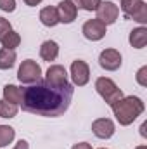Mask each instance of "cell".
I'll return each instance as SVG.
<instances>
[{
  "mask_svg": "<svg viewBox=\"0 0 147 149\" xmlns=\"http://www.w3.org/2000/svg\"><path fill=\"white\" fill-rule=\"evenodd\" d=\"M73 85H54L47 80H38L30 87L23 88V111L33 113L38 116L55 118L68 111L73 99Z\"/></svg>",
  "mask_w": 147,
  "mask_h": 149,
  "instance_id": "obj_1",
  "label": "cell"
},
{
  "mask_svg": "<svg viewBox=\"0 0 147 149\" xmlns=\"http://www.w3.org/2000/svg\"><path fill=\"white\" fill-rule=\"evenodd\" d=\"M111 108H112V113H114L118 123L126 127V125H132L144 113V102L139 97L128 95V97H121L119 101H116Z\"/></svg>",
  "mask_w": 147,
  "mask_h": 149,
  "instance_id": "obj_2",
  "label": "cell"
},
{
  "mask_svg": "<svg viewBox=\"0 0 147 149\" xmlns=\"http://www.w3.org/2000/svg\"><path fill=\"white\" fill-rule=\"evenodd\" d=\"M95 90L99 92V95H101L109 106H112L116 101H119V99L123 97V90L118 88V85H116L111 78H106V76L97 78V81H95Z\"/></svg>",
  "mask_w": 147,
  "mask_h": 149,
  "instance_id": "obj_3",
  "label": "cell"
},
{
  "mask_svg": "<svg viewBox=\"0 0 147 149\" xmlns=\"http://www.w3.org/2000/svg\"><path fill=\"white\" fill-rule=\"evenodd\" d=\"M121 10L126 19H133L140 24L147 23V5L144 0H121Z\"/></svg>",
  "mask_w": 147,
  "mask_h": 149,
  "instance_id": "obj_4",
  "label": "cell"
},
{
  "mask_svg": "<svg viewBox=\"0 0 147 149\" xmlns=\"http://www.w3.org/2000/svg\"><path fill=\"white\" fill-rule=\"evenodd\" d=\"M17 78L21 83H37L38 80H42V68L40 64H37V61L33 59H26L23 61V64L19 66V71H17Z\"/></svg>",
  "mask_w": 147,
  "mask_h": 149,
  "instance_id": "obj_5",
  "label": "cell"
},
{
  "mask_svg": "<svg viewBox=\"0 0 147 149\" xmlns=\"http://www.w3.org/2000/svg\"><path fill=\"white\" fill-rule=\"evenodd\" d=\"M97 17L101 23H104L106 26H109L112 23H116L118 16H119V9L114 2H101V5L97 7Z\"/></svg>",
  "mask_w": 147,
  "mask_h": 149,
  "instance_id": "obj_6",
  "label": "cell"
},
{
  "mask_svg": "<svg viewBox=\"0 0 147 149\" xmlns=\"http://www.w3.org/2000/svg\"><path fill=\"white\" fill-rule=\"evenodd\" d=\"M81 31H83V37L87 38V40L97 42V40H102L104 35H106V24L101 23L99 19H88L83 24Z\"/></svg>",
  "mask_w": 147,
  "mask_h": 149,
  "instance_id": "obj_7",
  "label": "cell"
},
{
  "mask_svg": "<svg viewBox=\"0 0 147 149\" xmlns=\"http://www.w3.org/2000/svg\"><path fill=\"white\" fill-rule=\"evenodd\" d=\"M71 78H73V83L78 85V87H83L88 83L90 80V68L85 61L78 59V61H73L71 64Z\"/></svg>",
  "mask_w": 147,
  "mask_h": 149,
  "instance_id": "obj_8",
  "label": "cell"
},
{
  "mask_svg": "<svg viewBox=\"0 0 147 149\" xmlns=\"http://www.w3.org/2000/svg\"><path fill=\"white\" fill-rule=\"evenodd\" d=\"M99 64L107 71H116L121 66V54L116 49H106L99 56Z\"/></svg>",
  "mask_w": 147,
  "mask_h": 149,
  "instance_id": "obj_9",
  "label": "cell"
},
{
  "mask_svg": "<svg viewBox=\"0 0 147 149\" xmlns=\"http://www.w3.org/2000/svg\"><path fill=\"white\" fill-rule=\"evenodd\" d=\"M114 130H116L114 123L111 121L109 118H99V120H95L92 123V132L99 139H109V137H112Z\"/></svg>",
  "mask_w": 147,
  "mask_h": 149,
  "instance_id": "obj_10",
  "label": "cell"
},
{
  "mask_svg": "<svg viewBox=\"0 0 147 149\" xmlns=\"http://www.w3.org/2000/svg\"><path fill=\"white\" fill-rule=\"evenodd\" d=\"M57 14H59V23H64V24H69L76 19V14H78V9L74 7L73 2L69 0H62L57 7Z\"/></svg>",
  "mask_w": 147,
  "mask_h": 149,
  "instance_id": "obj_11",
  "label": "cell"
},
{
  "mask_svg": "<svg viewBox=\"0 0 147 149\" xmlns=\"http://www.w3.org/2000/svg\"><path fill=\"white\" fill-rule=\"evenodd\" d=\"M45 80L50 81V83H54V85H64V83H68V73H66L64 66H61V64H52V66L47 70Z\"/></svg>",
  "mask_w": 147,
  "mask_h": 149,
  "instance_id": "obj_12",
  "label": "cell"
},
{
  "mask_svg": "<svg viewBox=\"0 0 147 149\" xmlns=\"http://www.w3.org/2000/svg\"><path fill=\"white\" fill-rule=\"evenodd\" d=\"M57 56H59V45L54 40H47V42L42 43V47H40V57L43 61H49V63L55 61Z\"/></svg>",
  "mask_w": 147,
  "mask_h": 149,
  "instance_id": "obj_13",
  "label": "cell"
},
{
  "mask_svg": "<svg viewBox=\"0 0 147 149\" xmlns=\"http://www.w3.org/2000/svg\"><path fill=\"white\" fill-rule=\"evenodd\" d=\"M40 21H42L43 26H49V28L59 24L57 9H55V7H45V9H42V10H40Z\"/></svg>",
  "mask_w": 147,
  "mask_h": 149,
  "instance_id": "obj_14",
  "label": "cell"
},
{
  "mask_svg": "<svg viewBox=\"0 0 147 149\" xmlns=\"http://www.w3.org/2000/svg\"><path fill=\"white\" fill-rule=\"evenodd\" d=\"M130 45L135 47V49H144L147 43V28L140 26V28H135L130 31Z\"/></svg>",
  "mask_w": 147,
  "mask_h": 149,
  "instance_id": "obj_15",
  "label": "cell"
},
{
  "mask_svg": "<svg viewBox=\"0 0 147 149\" xmlns=\"http://www.w3.org/2000/svg\"><path fill=\"white\" fill-rule=\"evenodd\" d=\"M3 99L12 104H21L23 101V88L16 85H5L3 87Z\"/></svg>",
  "mask_w": 147,
  "mask_h": 149,
  "instance_id": "obj_16",
  "label": "cell"
},
{
  "mask_svg": "<svg viewBox=\"0 0 147 149\" xmlns=\"http://www.w3.org/2000/svg\"><path fill=\"white\" fill-rule=\"evenodd\" d=\"M16 64V52L10 49H0V70H10Z\"/></svg>",
  "mask_w": 147,
  "mask_h": 149,
  "instance_id": "obj_17",
  "label": "cell"
},
{
  "mask_svg": "<svg viewBox=\"0 0 147 149\" xmlns=\"http://www.w3.org/2000/svg\"><path fill=\"white\" fill-rule=\"evenodd\" d=\"M14 135H16V132H14L12 127H9V125H0V148L9 146V144L14 141Z\"/></svg>",
  "mask_w": 147,
  "mask_h": 149,
  "instance_id": "obj_18",
  "label": "cell"
},
{
  "mask_svg": "<svg viewBox=\"0 0 147 149\" xmlns=\"http://www.w3.org/2000/svg\"><path fill=\"white\" fill-rule=\"evenodd\" d=\"M19 43H21V37H19V33L17 31H9L3 40H2V45H3V49H10V50H14L16 47H19Z\"/></svg>",
  "mask_w": 147,
  "mask_h": 149,
  "instance_id": "obj_19",
  "label": "cell"
},
{
  "mask_svg": "<svg viewBox=\"0 0 147 149\" xmlns=\"http://www.w3.org/2000/svg\"><path fill=\"white\" fill-rule=\"evenodd\" d=\"M17 114V104L7 102L5 99L0 101V116L2 118H14Z\"/></svg>",
  "mask_w": 147,
  "mask_h": 149,
  "instance_id": "obj_20",
  "label": "cell"
},
{
  "mask_svg": "<svg viewBox=\"0 0 147 149\" xmlns=\"http://www.w3.org/2000/svg\"><path fill=\"white\" fill-rule=\"evenodd\" d=\"M69 2H73L76 9H83L88 12L97 10V7L101 5V0H69Z\"/></svg>",
  "mask_w": 147,
  "mask_h": 149,
  "instance_id": "obj_21",
  "label": "cell"
},
{
  "mask_svg": "<svg viewBox=\"0 0 147 149\" xmlns=\"http://www.w3.org/2000/svg\"><path fill=\"white\" fill-rule=\"evenodd\" d=\"M12 30V26H10V23L7 21V19H3V17H0V42L3 40V37L9 33Z\"/></svg>",
  "mask_w": 147,
  "mask_h": 149,
  "instance_id": "obj_22",
  "label": "cell"
},
{
  "mask_svg": "<svg viewBox=\"0 0 147 149\" xmlns=\"http://www.w3.org/2000/svg\"><path fill=\"white\" fill-rule=\"evenodd\" d=\"M137 83L142 87H147V66H142L137 71Z\"/></svg>",
  "mask_w": 147,
  "mask_h": 149,
  "instance_id": "obj_23",
  "label": "cell"
},
{
  "mask_svg": "<svg viewBox=\"0 0 147 149\" xmlns=\"http://www.w3.org/2000/svg\"><path fill=\"white\" fill-rule=\"evenodd\" d=\"M0 9L5 12H14L16 10V0H0Z\"/></svg>",
  "mask_w": 147,
  "mask_h": 149,
  "instance_id": "obj_24",
  "label": "cell"
},
{
  "mask_svg": "<svg viewBox=\"0 0 147 149\" xmlns=\"http://www.w3.org/2000/svg\"><path fill=\"white\" fill-rule=\"evenodd\" d=\"M14 149H30V146H28V142H26V141H23V139H21V141L14 146Z\"/></svg>",
  "mask_w": 147,
  "mask_h": 149,
  "instance_id": "obj_25",
  "label": "cell"
},
{
  "mask_svg": "<svg viewBox=\"0 0 147 149\" xmlns=\"http://www.w3.org/2000/svg\"><path fill=\"white\" fill-rule=\"evenodd\" d=\"M73 149H92V146L88 142H80V144H74Z\"/></svg>",
  "mask_w": 147,
  "mask_h": 149,
  "instance_id": "obj_26",
  "label": "cell"
},
{
  "mask_svg": "<svg viewBox=\"0 0 147 149\" xmlns=\"http://www.w3.org/2000/svg\"><path fill=\"white\" fill-rule=\"evenodd\" d=\"M42 0H24V3L26 5H30V7H35V5H38Z\"/></svg>",
  "mask_w": 147,
  "mask_h": 149,
  "instance_id": "obj_27",
  "label": "cell"
},
{
  "mask_svg": "<svg viewBox=\"0 0 147 149\" xmlns=\"http://www.w3.org/2000/svg\"><path fill=\"white\" fill-rule=\"evenodd\" d=\"M146 128H147V123H142V127H140V134H142V137H147Z\"/></svg>",
  "mask_w": 147,
  "mask_h": 149,
  "instance_id": "obj_28",
  "label": "cell"
},
{
  "mask_svg": "<svg viewBox=\"0 0 147 149\" xmlns=\"http://www.w3.org/2000/svg\"><path fill=\"white\" fill-rule=\"evenodd\" d=\"M135 149H147V146H144V144H142V146H137Z\"/></svg>",
  "mask_w": 147,
  "mask_h": 149,
  "instance_id": "obj_29",
  "label": "cell"
},
{
  "mask_svg": "<svg viewBox=\"0 0 147 149\" xmlns=\"http://www.w3.org/2000/svg\"><path fill=\"white\" fill-rule=\"evenodd\" d=\"M101 149H104V148H101Z\"/></svg>",
  "mask_w": 147,
  "mask_h": 149,
  "instance_id": "obj_30",
  "label": "cell"
}]
</instances>
